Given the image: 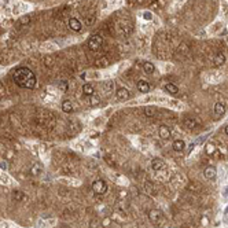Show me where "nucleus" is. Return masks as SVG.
Wrapping results in <instances>:
<instances>
[{"instance_id":"obj_19","label":"nucleus","mask_w":228,"mask_h":228,"mask_svg":"<svg viewBox=\"0 0 228 228\" xmlns=\"http://www.w3.org/2000/svg\"><path fill=\"white\" fill-rule=\"evenodd\" d=\"M143 70H144V73H147V74H153L154 70H155V66H154L151 62H144Z\"/></svg>"},{"instance_id":"obj_16","label":"nucleus","mask_w":228,"mask_h":228,"mask_svg":"<svg viewBox=\"0 0 228 228\" xmlns=\"http://www.w3.org/2000/svg\"><path fill=\"white\" fill-rule=\"evenodd\" d=\"M164 89L166 91V92H169L170 95H177V93H179V88L176 87L175 84H170V82H168V84H165Z\"/></svg>"},{"instance_id":"obj_11","label":"nucleus","mask_w":228,"mask_h":228,"mask_svg":"<svg viewBox=\"0 0 228 228\" xmlns=\"http://www.w3.org/2000/svg\"><path fill=\"white\" fill-rule=\"evenodd\" d=\"M137 89H139V92H143V93H147L148 91H150V84H148L147 81H146V80H139V81H137Z\"/></svg>"},{"instance_id":"obj_13","label":"nucleus","mask_w":228,"mask_h":228,"mask_svg":"<svg viewBox=\"0 0 228 228\" xmlns=\"http://www.w3.org/2000/svg\"><path fill=\"white\" fill-rule=\"evenodd\" d=\"M158 133H159V136H161L162 139H169V137H170V129H169V126L161 125V126H159V129H158Z\"/></svg>"},{"instance_id":"obj_33","label":"nucleus","mask_w":228,"mask_h":228,"mask_svg":"<svg viewBox=\"0 0 228 228\" xmlns=\"http://www.w3.org/2000/svg\"><path fill=\"white\" fill-rule=\"evenodd\" d=\"M143 18L147 19V21H151V19H153V14H151L150 11H146V13L143 14Z\"/></svg>"},{"instance_id":"obj_5","label":"nucleus","mask_w":228,"mask_h":228,"mask_svg":"<svg viewBox=\"0 0 228 228\" xmlns=\"http://www.w3.org/2000/svg\"><path fill=\"white\" fill-rule=\"evenodd\" d=\"M183 125L186 129H195L201 125V120L197 117H191V118H186L183 121Z\"/></svg>"},{"instance_id":"obj_30","label":"nucleus","mask_w":228,"mask_h":228,"mask_svg":"<svg viewBox=\"0 0 228 228\" xmlns=\"http://www.w3.org/2000/svg\"><path fill=\"white\" fill-rule=\"evenodd\" d=\"M41 172V165H34V166L32 168V175H38V173Z\"/></svg>"},{"instance_id":"obj_29","label":"nucleus","mask_w":228,"mask_h":228,"mask_svg":"<svg viewBox=\"0 0 228 228\" xmlns=\"http://www.w3.org/2000/svg\"><path fill=\"white\" fill-rule=\"evenodd\" d=\"M100 224H99V220L98 219H92L89 221V228H99Z\"/></svg>"},{"instance_id":"obj_8","label":"nucleus","mask_w":228,"mask_h":228,"mask_svg":"<svg viewBox=\"0 0 228 228\" xmlns=\"http://www.w3.org/2000/svg\"><path fill=\"white\" fill-rule=\"evenodd\" d=\"M144 191H146V194H148V195H157V188H155V186H154V183L153 181H150V180H147V181H144Z\"/></svg>"},{"instance_id":"obj_32","label":"nucleus","mask_w":228,"mask_h":228,"mask_svg":"<svg viewBox=\"0 0 228 228\" xmlns=\"http://www.w3.org/2000/svg\"><path fill=\"white\" fill-rule=\"evenodd\" d=\"M89 103L91 104H92V106H96V104H98L99 103V99L98 98H96V96H91V99H89Z\"/></svg>"},{"instance_id":"obj_24","label":"nucleus","mask_w":228,"mask_h":228,"mask_svg":"<svg viewBox=\"0 0 228 228\" xmlns=\"http://www.w3.org/2000/svg\"><path fill=\"white\" fill-rule=\"evenodd\" d=\"M113 88H114V84H113V81H106V82L103 84V91H104L106 93H109L110 91L113 89Z\"/></svg>"},{"instance_id":"obj_14","label":"nucleus","mask_w":228,"mask_h":228,"mask_svg":"<svg viewBox=\"0 0 228 228\" xmlns=\"http://www.w3.org/2000/svg\"><path fill=\"white\" fill-rule=\"evenodd\" d=\"M216 168L214 166H208L205 169V172H203V175H205V177L206 179H209V180H212V179H214L216 177Z\"/></svg>"},{"instance_id":"obj_23","label":"nucleus","mask_w":228,"mask_h":228,"mask_svg":"<svg viewBox=\"0 0 228 228\" xmlns=\"http://www.w3.org/2000/svg\"><path fill=\"white\" fill-rule=\"evenodd\" d=\"M62 110L65 113H70V111H73V103H71L70 100H65L62 103Z\"/></svg>"},{"instance_id":"obj_15","label":"nucleus","mask_w":228,"mask_h":228,"mask_svg":"<svg viewBox=\"0 0 228 228\" xmlns=\"http://www.w3.org/2000/svg\"><path fill=\"white\" fill-rule=\"evenodd\" d=\"M225 63V55L223 54V52H220V54L216 55V58L213 59V65L216 66V67H219V66L224 65Z\"/></svg>"},{"instance_id":"obj_31","label":"nucleus","mask_w":228,"mask_h":228,"mask_svg":"<svg viewBox=\"0 0 228 228\" xmlns=\"http://www.w3.org/2000/svg\"><path fill=\"white\" fill-rule=\"evenodd\" d=\"M206 147H208V148H206V153H208L209 155H212V154H213L214 151H216V147H214L213 144H208Z\"/></svg>"},{"instance_id":"obj_25","label":"nucleus","mask_w":228,"mask_h":228,"mask_svg":"<svg viewBox=\"0 0 228 228\" xmlns=\"http://www.w3.org/2000/svg\"><path fill=\"white\" fill-rule=\"evenodd\" d=\"M29 22H30V16L29 15H24V16H21V18H19L18 24L19 25H27Z\"/></svg>"},{"instance_id":"obj_26","label":"nucleus","mask_w":228,"mask_h":228,"mask_svg":"<svg viewBox=\"0 0 228 228\" xmlns=\"http://www.w3.org/2000/svg\"><path fill=\"white\" fill-rule=\"evenodd\" d=\"M22 198H24V194H22L21 191H14L13 192V199L14 201H16V202H18V201H21Z\"/></svg>"},{"instance_id":"obj_20","label":"nucleus","mask_w":228,"mask_h":228,"mask_svg":"<svg viewBox=\"0 0 228 228\" xmlns=\"http://www.w3.org/2000/svg\"><path fill=\"white\" fill-rule=\"evenodd\" d=\"M82 92L85 93V95H88V96H92L93 95V87H92V84H84L82 85Z\"/></svg>"},{"instance_id":"obj_10","label":"nucleus","mask_w":228,"mask_h":228,"mask_svg":"<svg viewBox=\"0 0 228 228\" xmlns=\"http://www.w3.org/2000/svg\"><path fill=\"white\" fill-rule=\"evenodd\" d=\"M188 49H190V44L187 43V41H183V43H180V45L177 47V49H176V55L183 56V55H186L187 52H188Z\"/></svg>"},{"instance_id":"obj_36","label":"nucleus","mask_w":228,"mask_h":228,"mask_svg":"<svg viewBox=\"0 0 228 228\" xmlns=\"http://www.w3.org/2000/svg\"><path fill=\"white\" fill-rule=\"evenodd\" d=\"M224 131H225V133H227V135H228V125H227V126H225V129H224Z\"/></svg>"},{"instance_id":"obj_6","label":"nucleus","mask_w":228,"mask_h":228,"mask_svg":"<svg viewBox=\"0 0 228 228\" xmlns=\"http://www.w3.org/2000/svg\"><path fill=\"white\" fill-rule=\"evenodd\" d=\"M115 96L120 100H126V99L131 98V92H129L128 88H118L117 92H115Z\"/></svg>"},{"instance_id":"obj_2","label":"nucleus","mask_w":228,"mask_h":228,"mask_svg":"<svg viewBox=\"0 0 228 228\" xmlns=\"http://www.w3.org/2000/svg\"><path fill=\"white\" fill-rule=\"evenodd\" d=\"M148 220H150L151 223H154L157 227H162V225L165 224L164 216H162V213L159 210H157V209L150 210V213H148Z\"/></svg>"},{"instance_id":"obj_4","label":"nucleus","mask_w":228,"mask_h":228,"mask_svg":"<svg viewBox=\"0 0 228 228\" xmlns=\"http://www.w3.org/2000/svg\"><path fill=\"white\" fill-rule=\"evenodd\" d=\"M92 190H93V192L95 194H98V195H103L104 192L107 191V184H106V181L104 180H95L92 183Z\"/></svg>"},{"instance_id":"obj_17","label":"nucleus","mask_w":228,"mask_h":228,"mask_svg":"<svg viewBox=\"0 0 228 228\" xmlns=\"http://www.w3.org/2000/svg\"><path fill=\"white\" fill-rule=\"evenodd\" d=\"M172 147H173V150L175 151H183L184 150V147H186V143L183 142V140H175L173 142V144H172Z\"/></svg>"},{"instance_id":"obj_21","label":"nucleus","mask_w":228,"mask_h":228,"mask_svg":"<svg viewBox=\"0 0 228 228\" xmlns=\"http://www.w3.org/2000/svg\"><path fill=\"white\" fill-rule=\"evenodd\" d=\"M214 113L217 115H223L225 113V106L223 103H216L214 104Z\"/></svg>"},{"instance_id":"obj_9","label":"nucleus","mask_w":228,"mask_h":228,"mask_svg":"<svg viewBox=\"0 0 228 228\" xmlns=\"http://www.w3.org/2000/svg\"><path fill=\"white\" fill-rule=\"evenodd\" d=\"M187 190L188 191H192V192H202L203 187L201 183H198V181H190L188 186H187Z\"/></svg>"},{"instance_id":"obj_7","label":"nucleus","mask_w":228,"mask_h":228,"mask_svg":"<svg viewBox=\"0 0 228 228\" xmlns=\"http://www.w3.org/2000/svg\"><path fill=\"white\" fill-rule=\"evenodd\" d=\"M69 27H70L71 30H74V32H81L82 25L77 18H70L69 19Z\"/></svg>"},{"instance_id":"obj_27","label":"nucleus","mask_w":228,"mask_h":228,"mask_svg":"<svg viewBox=\"0 0 228 228\" xmlns=\"http://www.w3.org/2000/svg\"><path fill=\"white\" fill-rule=\"evenodd\" d=\"M58 87H59V89L62 91V92H67V89H69V85H67V82H66V81H60Z\"/></svg>"},{"instance_id":"obj_3","label":"nucleus","mask_w":228,"mask_h":228,"mask_svg":"<svg viewBox=\"0 0 228 228\" xmlns=\"http://www.w3.org/2000/svg\"><path fill=\"white\" fill-rule=\"evenodd\" d=\"M102 44H103V37L99 34H93L92 37L88 40V48L92 49V51H98L102 47Z\"/></svg>"},{"instance_id":"obj_28","label":"nucleus","mask_w":228,"mask_h":228,"mask_svg":"<svg viewBox=\"0 0 228 228\" xmlns=\"http://www.w3.org/2000/svg\"><path fill=\"white\" fill-rule=\"evenodd\" d=\"M95 65H96V66H99V67H102V66H106V65H107L106 58H99V59L95 62Z\"/></svg>"},{"instance_id":"obj_12","label":"nucleus","mask_w":228,"mask_h":228,"mask_svg":"<svg viewBox=\"0 0 228 228\" xmlns=\"http://www.w3.org/2000/svg\"><path fill=\"white\" fill-rule=\"evenodd\" d=\"M151 168L154 170H162V169H165V162L161 158H154L151 161Z\"/></svg>"},{"instance_id":"obj_1","label":"nucleus","mask_w":228,"mask_h":228,"mask_svg":"<svg viewBox=\"0 0 228 228\" xmlns=\"http://www.w3.org/2000/svg\"><path fill=\"white\" fill-rule=\"evenodd\" d=\"M13 80L18 87L26 88V89H33L36 87V76L29 67H18L14 70Z\"/></svg>"},{"instance_id":"obj_22","label":"nucleus","mask_w":228,"mask_h":228,"mask_svg":"<svg viewBox=\"0 0 228 228\" xmlns=\"http://www.w3.org/2000/svg\"><path fill=\"white\" fill-rule=\"evenodd\" d=\"M43 62H44V66H45V67H52L54 63H55V59H54V56H51V55H47V56L43 59Z\"/></svg>"},{"instance_id":"obj_18","label":"nucleus","mask_w":228,"mask_h":228,"mask_svg":"<svg viewBox=\"0 0 228 228\" xmlns=\"http://www.w3.org/2000/svg\"><path fill=\"white\" fill-rule=\"evenodd\" d=\"M144 115L146 117H155L157 115V109L155 107H153V106H147V107H144Z\"/></svg>"},{"instance_id":"obj_34","label":"nucleus","mask_w":228,"mask_h":228,"mask_svg":"<svg viewBox=\"0 0 228 228\" xmlns=\"http://www.w3.org/2000/svg\"><path fill=\"white\" fill-rule=\"evenodd\" d=\"M220 151H221V154H224V155H227V154H228V151H227V148H224V147H223V146H220Z\"/></svg>"},{"instance_id":"obj_35","label":"nucleus","mask_w":228,"mask_h":228,"mask_svg":"<svg viewBox=\"0 0 228 228\" xmlns=\"http://www.w3.org/2000/svg\"><path fill=\"white\" fill-rule=\"evenodd\" d=\"M0 168L2 169H7V164L5 162H0Z\"/></svg>"}]
</instances>
